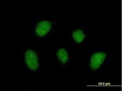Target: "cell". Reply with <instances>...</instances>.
Listing matches in <instances>:
<instances>
[{
    "label": "cell",
    "mask_w": 122,
    "mask_h": 91,
    "mask_svg": "<svg viewBox=\"0 0 122 91\" xmlns=\"http://www.w3.org/2000/svg\"><path fill=\"white\" fill-rule=\"evenodd\" d=\"M24 67L32 74H39L42 69V64L38 50L34 47H26L21 53Z\"/></svg>",
    "instance_id": "3"
},
{
    "label": "cell",
    "mask_w": 122,
    "mask_h": 91,
    "mask_svg": "<svg viewBox=\"0 0 122 91\" xmlns=\"http://www.w3.org/2000/svg\"><path fill=\"white\" fill-rule=\"evenodd\" d=\"M56 19L48 17H36L34 19L32 37L36 39L51 38L57 25Z\"/></svg>",
    "instance_id": "2"
},
{
    "label": "cell",
    "mask_w": 122,
    "mask_h": 91,
    "mask_svg": "<svg viewBox=\"0 0 122 91\" xmlns=\"http://www.w3.org/2000/svg\"><path fill=\"white\" fill-rule=\"evenodd\" d=\"M69 38L72 43L77 47L87 46L90 43V30L82 26L71 27Z\"/></svg>",
    "instance_id": "5"
},
{
    "label": "cell",
    "mask_w": 122,
    "mask_h": 91,
    "mask_svg": "<svg viewBox=\"0 0 122 91\" xmlns=\"http://www.w3.org/2000/svg\"><path fill=\"white\" fill-rule=\"evenodd\" d=\"M53 58L57 66L62 69H68L73 63L77 60V57L71 52L68 47L59 46L53 50Z\"/></svg>",
    "instance_id": "4"
},
{
    "label": "cell",
    "mask_w": 122,
    "mask_h": 91,
    "mask_svg": "<svg viewBox=\"0 0 122 91\" xmlns=\"http://www.w3.org/2000/svg\"><path fill=\"white\" fill-rule=\"evenodd\" d=\"M109 52L100 48H92L88 52L86 67L91 73H101L107 65Z\"/></svg>",
    "instance_id": "1"
}]
</instances>
